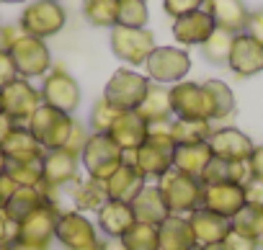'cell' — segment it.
Returning <instances> with one entry per match:
<instances>
[{"mask_svg": "<svg viewBox=\"0 0 263 250\" xmlns=\"http://www.w3.org/2000/svg\"><path fill=\"white\" fill-rule=\"evenodd\" d=\"M54 3H60V0H54Z\"/></svg>", "mask_w": 263, "mask_h": 250, "instance_id": "60", "label": "cell"}, {"mask_svg": "<svg viewBox=\"0 0 263 250\" xmlns=\"http://www.w3.org/2000/svg\"><path fill=\"white\" fill-rule=\"evenodd\" d=\"M165 199V206L171 214L178 217H189L191 211H196L201 206V194H204V183L199 178H191L176 168L165 170L158 183H155Z\"/></svg>", "mask_w": 263, "mask_h": 250, "instance_id": "1", "label": "cell"}, {"mask_svg": "<svg viewBox=\"0 0 263 250\" xmlns=\"http://www.w3.org/2000/svg\"><path fill=\"white\" fill-rule=\"evenodd\" d=\"M186 219H189V224H191V232H194V240H196L199 247L222 242V240L227 237V232L232 229L230 219H224V217H219V214H212V211H206V209H201V206H199L196 211H191Z\"/></svg>", "mask_w": 263, "mask_h": 250, "instance_id": "22", "label": "cell"}, {"mask_svg": "<svg viewBox=\"0 0 263 250\" xmlns=\"http://www.w3.org/2000/svg\"><path fill=\"white\" fill-rule=\"evenodd\" d=\"M212 158L217 160H227V163H248L250 152H253V140L235 129V127H222V129H212L209 140H206Z\"/></svg>", "mask_w": 263, "mask_h": 250, "instance_id": "16", "label": "cell"}, {"mask_svg": "<svg viewBox=\"0 0 263 250\" xmlns=\"http://www.w3.org/2000/svg\"><path fill=\"white\" fill-rule=\"evenodd\" d=\"M250 181V168L248 163H227V160H217L212 158V163L206 165L201 183L212 186V183H240L245 186Z\"/></svg>", "mask_w": 263, "mask_h": 250, "instance_id": "32", "label": "cell"}, {"mask_svg": "<svg viewBox=\"0 0 263 250\" xmlns=\"http://www.w3.org/2000/svg\"><path fill=\"white\" fill-rule=\"evenodd\" d=\"M242 188H245V204L263 209V178H250Z\"/></svg>", "mask_w": 263, "mask_h": 250, "instance_id": "47", "label": "cell"}, {"mask_svg": "<svg viewBox=\"0 0 263 250\" xmlns=\"http://www.w3.org/2000/svg\"><path fill=\"white\" fill-rule=\"evenodd\" d=\"M158 237H160V250H196L199 247L189 219L178 214H168L158 224Z\"/></svg>", "mask_w": 263, "mask_h": 250, "instance_id": "27", "label": "cell"}, {"mask_svg": "<svg viewBox=\"0 0 263 250\" xmlns=\"http://www.w3.org/2000/svg\"><path fill=\"white\" fill-rule=\"evenodd\" d=\"M65 24H67V13L62 3H54V0H34V3L24 8L21 21H18L24 34L36 36V39H49L60 34Z\"/></svg>", "mask_w": 263, "mask_h": 250, "instance_id": "3", "label": "cell"}, {"mask_svg": "<svg viewBox=\"0 0 263 250\" xmlns=\"http://www.w3.org/2000/svg\"><path fill=\"white\" fill-rule=\"evenodd\" d=\"M108 44H111V52L121 62L135 65V67L145 65L147 57L153 54V49L158 47L155 34L150 29H129V26H114Z\"/></svg>", "mask_w": 263, "mask_h": 250, "instance_id": "5", "label": "cell"}, {"mask_svg": "<svg viewBox=\"0 0 263 250\" xmlns=\"http://www.w3.org/2000/svg\"><path fill=\"white\" fill-rule=\"evenodd\" d=\"M6 165H8V160H6V155H3V150H0V173L6 170Z\"/></svg>", "mask_w": 263, "mask_h": 250, "instance_id": "55", "label": "cell"}, {"mask_svg": "<svg viewBox=\"0 0 263 250\" xmlns=\"http://www.w3.org/2000/svg\"><path fill=\"white\" fill-rule=\"evenodd\" d=\"M78 168H80V158L67 152V150H49L42 160V181L44 188H49V194L57 201V191L75 183L78 181Z\"/></svg>", "mask_w": 263, "mask_h": 250, "instance_id": "14", "label": "cell"}, {"mask_svg": "<svg viewBox=\"0 0 263 250\" xmlns=\"http://www.w3.org/2000/svg\"><path fill=\"white\" fill-rule=\"evenodd\" d=\"M258 247H263V235H260V240H258Z\"/></svg>", "mask_w": 263, "mask_h": 250, "instance_id": "57", "label": "cell"}, {"mask_svg": "<svg viewBox=\"0 0 263 250\" xmlns=\"http://www.w3.org/2000/svg\"><path fill=\"white\" fill-rule=\"evenodd\" d=\"M132 209H135L137 222H147V224H160L171 214L165 206V199L155 183H145V188L132 199Z\"/></svg>", "mask_w": 263, "mask_h": 250, "instance_id": "28", "label": "cell"}, {"mask_svg": "<svg viewBox=\"0 0 263 250\" xmlns=\"http://www.w3.org/2000/svg\"><path fill=\"white\" fill-rule=\"evenodd\" d=\"M54 240L65 250H101V240H98L96 224L85 214H80L75 209L72 211H60Z\"/></svg>", "mask_w": 263, "mask_h": 250, "instance_id": "7", "label": "cell"}, {"mask_svg": "<svg viewBox=\"0 0 263 250\" xmlns=\"http://www.w3.org/2000/svg\"><path fill=\"white\" fill-rule=\"evenodd\" d=\"M214 18L201 8V11H194L189 16H181L173 21V39L181 44V47H201L212 31H214Z\"/></svg>", "mask_w": 263, "mask_h": 250, "instance_id": "21", "label": "cell"}, {"mask_svg": "<svg viewBox=\"0 0 263 250\" xmlns=\"http://www.w3.org/2000/svg\"><path fill=\"white\" fill-rule=\"evenodd\" d=\"M150 88V78L135 72V70H116L111 75V80L106 83V90H103V98L116 106L119 111H137L145 93Z\"/></svg>", "mask_w": 263, "mask_h": 250, "instance_id": "6", "label": "cell"}, {"mask_svg": "<svg viewBox=\"0 0 263 250\" xmlns=\"http://www.w3.org/2000/svg\"><path fill=\"white\" fill-rule=\"evenodd\" d=\"M83 16L90 26L114 29L116 26V0H85Z\"/></svg>", "mask_w": 263, "mask_h": 250, "instance_id": "37", "label": "cell"}, {"mask_svg": "<svg viewBox=\"0 0 263 250\" xmlns=\"http://www.w3.org/2000/svg\"><path fill=\"white\" fill-rule=\"evenodd\" d=\"M88 137H90V132L83 127L80 121H75V127H72V132H70V137H67V145L62 147V150H67V152H72V155H83V150H85V142H88Z\"/></svg>", "mask_w": 263, "mask_h": 250, "instance_id": "43", "label": "cell"}, {"mask_svg": "<svg viewBox=\"0 0 263 250\" xmlns=\"http://www.w3.org/2000/svg\"><path fill=\"white\" fill-rule=\"evenodd\" d=\"M245 34H248V36H253L258 44H263V8L250 11L248 24H245Z\"/></svg>", "mask_w": 263, "mask_h": 250, "instance_id": "48", "label": "cell"}, {"mask_svg": "<svg viewBox=\"0 0 263 250\" xmlns=\"http://www.w3.org/2000/svg\"><path fill=\"white\" fill-rule=\"evenodd\" d=\"M96 214H98V222H96L98 229L106 237H116V240H121L129 232V227L137 222L132 204H124V201H106Z\"/></svg>", "mask_w": 263, "mask_h": 250, "instance_id": "24", "label": "cell"}, {"mask_svg": "<svg viewBox=\"0 0 263 250\" xmlns=\"http://www.w3.org/2000/svg\"><path fill=\"white\" fill-rule=\"evenodd\" d=\"M173 150L176 147H168V145H158L153 140H145L137 150L121 152V163L132 165L145 181H150V178L158 181L165 170L173 168Z\"/></svg>", "mask_w": 263, "mask_h": 250, "instance_id": "12", "label": "cell"}, {"mask_svg": "<svg viewBox=\"0 0 263 250\" xmlns=\"http://www.w3.org/2000/svg\"><path fill=\"white\" fill-rule=\"evenodd\" d=\"M16 127V124H13V119H8L6 113H0V142H3L8 134H11V129Z\"/></svg>", "mask_w": 263, "mask_h": 250, "instance_id": "51", "label": "cell"}, {"mask_svg": "<svg viewBox=\"0 0 263 250\" xmlns=\"http://www.w3.org/2000/svg\"><path fill=\"white\" fill-rule=\"evenodd\" d=\"M0 250H8V247H3V245H0Z\"/></svg>", "mask_w": 263, "mask_h": 250, "instance_id": "59", "label": "cell"}, {"mask_svg": "<svg viewBox=\"0 0 263 250\" xmlns=\"http://www.w3.org/2000/svg\"><path fill=\"white\" fill-rule=\"evenodd\" d=\"M204 11L214 18L217 29H224L230 34H242L250 16L242 0H204Z\"/></svg>", "mask_w": 263, "mask_h": 250, "instance_id": "23", "label": "cell"}, {"mask_svg": "<svg viewBox=\"0 0 263 250\" xmlns=\"http://www.w3.org/2000/svg\"><path fill=\"white\" fill-rule=\"evenodd\" d=\"M209 163H212V150L206 142L204 145H178L173 150V168L191 176V178L201 181Z\"/></svg>", "mask_w": 263, "mask_h": 250, "instance_id": "30", "label": "cell"}, {"mask_svg": "<svg viewBox=\"0 0 263 250\" xmlns=\"http://www.w3.org/2000/svg\"><path fill=\"white\" fill-rule=\"evenodd\" d=\"M248 168H250V178H263V145L253 147L248 158Z\"/></svg>", "mask_w": 263, "mask_h": 250, "instance_id": "50", "label": "cell"}, {"mask_svg": "<svg viewBox=\"0 0 263 250\" xmlns=\"http://www.w3.org/2000/svg\"><path fill=\"white\" fill-rule=\"evenodd\" d=\"M121 111L116 106H111L106 98H98L90 108V116H88V127H90V134H108L111 124L116 121Z\"/></svg>", "mask_w": 263, "mask_h": 250, "instance_id": "40", "label": "cell"}, {"mask_svg": "<svg viewBox=\"0 0 263 250\" xmlns=\"http://www.w3.org/2000/svg\"><path fill=\"white\" fill-rule=\"evenodd\" d=\"M42 101L52 108H60L65 113H72L78 106H80V85L78 80L65 70V67H52L47 75H44V83H42Z\"/></svg>", "mask_w": 263, "mask_h": 250, "instance_id": "13", "label": "cell"}, {"mask_svg": "<svg viewBox=\"0 0 263 250\" xmlns=\"http://www.w3.org/2000/svg\"><path fill=\"white\" fill-rule=\"evenodd\" d=\"M147 67V78L153 83H160V85H176L181 83L189 70H191V57L186 49L181 47H155L153 54L147 57L145 62Z\"/></svg>", "mask_w": 263, "mask_h": 250, "instance_id": "8", "label": "cell"}, {"mask_svg": "<svg viewBox=\"0 0 263 250\" xmlns=\"http://www.w3.org/2000/svg\"><path fill=\"white\" fill-rule=\"evenodd\" d=\"M245 206V188L240 183H212L204 186L201 194V209L219 214L224 219H232Z\"/></svg>", "mask_w": 263, "mask_h": 250, "instance_id": "17", "label": "cell"}, {"mask_svg": "<svg viewBox=\"0 0 263 250\" xmlns=\"http://www.w3.org/2000/svg\"><path fill=\"white\" fill-rule=\"evenodd\" d=\"M137 113L147 121V124H155V121H171L173 119V108H171V88L160 85V83H153L150 80V88L137 108Z\"/></svg>", "mask_w": 263, "mask_h": 250, "instance_id": "29", "label": "cell"}, {"mask_svg": "<svg viewBox=\"0 0 263 250\" xmlns=\"http://www.w3.org/2000/svg\"><path fill=\"white\" fill-rule=\"evenodd\" d=\"M57 219H60V209L54 204H44V206L34 209L29 217H24L18 222V240L29 242V245H39L47 250L54 240Z\"/></svg>", "mask_w": 263, "mask_h": 250, "instance_id": "15", "label": "cell"}, {"mask_svg": "<svg viewBox=\"0 0 263 250\" xmlns=\"http://www.w3.org/2000/svg\"><path fill=\"white\" fill-rule=\"evenodd\" d=\"M227 67L237 75V78H253L258 72H263V44H258L253 36L235 34L232 49H230V60Z\"/></svg>", "mask_w": 263, "mask_h": 250, "instance_id": "18", "label": "cell"}, {"mask_svg": "<svg viewBox=\"0 0 263 250\" xmlns=\"http://www.w3.org/2000/svg\"><path fill=\"white\" fill-rule=\"evenodd\" d=\"M145 178L132 168V165H126V163H121L106 181H103V186H106V194H108V201H124V204H132V199H135L142 188H145Z\"/></svg>", "mask_w": 263, "mask_h": 250, "instance_id": "25", "label": "cell"}, {"mask_svg": "<svg viewBox=\"0 0 263 250\" xmlns=\"http://www.w3.org/2000/svg\"><path fill=\"white\" fill-rule=\"evenodd\" d=\"M6 173L16 181V186H42V163H8Z\"/></svg>", "mask_w": 263, "mask_h": 250, "instance_id": "41", "label": "cell"}, {"mask_svg": "<svg viewBox=\"0 0 263 250\" xmlns=\"http://www.w3.org/2000/svg\"><path fill=\"white\" fill-rule=\"evenodd\" d=\"M0 150H3L8 163H42L47 150L36 142V137L26 129V127H16L11 129V134L0 142Z\"/></svg>", "mask_w": 263, "mask_h": 250, "instance_id": "19", "label": "cell"}, {"mask_svg": "<svg viewBox=\"0 0 263 250\" xmlns=\"http://www.w3.org/2000/svg\"><path fill=\"white\" fill-rule=\"evenodd\" d=\"M196 250H227L222 242H217V245H204V247H196Z\"/></svg>", "mask_w": 263, "mask_h": 250, "instance_id": "54", "label": "cell"}, {"mask_svg": "<svg viewBox=\"0 0 263 250\" xmlns=\"http://www.w3.org/2000/svg\"><path fill=\"white\" fill-rule=\"evenodd\" d=\"M108 137L119 145L121 152L137 150L145 140H147V121L137 113V111H121L116 116V121L111 124Z\"/></svg>", "mask_w": 263, "mask_h": 250, "instance_id": "20", "label": "cell"}, {"mask_svg": "<svg viewBox=\"0 0 263 250\" xmlns=\"http://www.w3.org/2000/svg\"><path fill=\"white\" fill-rule=\"evenodd\" d=\"M101 250H126V247H124L121 240H116V237H106V240H101Z\"/></svg>", "mask_w": 263, "mask_h": 250, "instance_id": "52", "label": "cell"}, {"mask_svg": "<svg viewBox=\"0 0 263 250\" xmlns=\"http://www.w3.org/2000/svg\"><path fill=\"white\" fill-rule=\"evenodd\" d=\"M80 163L88 170V178L106 181L121 165V150L108 134H90L80 155Z\"/></svg>", "mask_w": 263, "mask_h": 250, "instance_id": "9", "label": "cell"}, {"mask_svg": "<svg viewBox=\"0 0 263 250\" xmlns=\"http://www.w3.org/2000/svg\"><path fill=\"white\" fill-rule=\"evenodd\" d=\"M0 103H3V113L8 119H13V124L26 127V121L31 119V113L44 101H42V93L26 78H16L6 88H0Z\"/></svg>", "mask_w": 263, "mask_h": 250, "instance_id": "11", "label": "cell"}, {"mask_svg": "<svg viewBox=\"0 0 263 250\" xmlns=\"http://www.w3.org/2000/svg\"><path fill=\"white\" fill-rule=\"evenodd\" d=\"M150 18L147 0H116V26L145 29Z\"/></svg>", "mask_w": 263, "mask_h": 250, "instance_id": "35", "label": "cell"}, {"mask_svg": "<svg viewBox=\"0 0 263 250\" xmlns=\"http://www.w3.org/2000/svg\"><path fill=\"white\" fill-rule=\"evenodd\" d=\"M44 204H54V206H57L54 196L49 194V188H44V183H42V186H18L16 194H13V196L8 199V204H6V214H8L13 222H21L24 217H29L34 209H39V206H44Z\"/></svg>", "mask_w": 263, "mask_h": 250, "instance_id": "26", "label": "cell"}, {"mask_svg": "<svg viewBox=\"0 0 263 250\" xmlns=\"http://www.w3.org/2000/svg\"><path fill=\"white\" fill-rule=\"evenodd\" d=\"M171 108L176 119H204L214 121V106L212 95L204 88V83L181 80L171 85Z\"/></svg>", "mask_w": 263, "mask_h": 250, "instance_id": "4", "label": "cell"}, {"mask_svg": "<svg viewBox=\"0 0 263 250\" xmlns=\"http://www.w3.org/2000/svg\"><path fill=\"white\" fill-rule=\"evenodd\" d=\"M126 250H160V237H158V224L147 222H135L129 232L121 237Z\"/></svg>", "mask_w": 263, "mask_h": 250, "instance_id": "34", "label": "cell"}, {"mask_svg": "<svg viewBox=\"0 0 263 250\" xmlns=\"http://www.w3.org/2000/svg\"><path fill=\"white\" fill-rule=\"evenodd\" d=\"M232 42H235V34L224 31V29H214L212 36L201 44V54L206 62L212 65H227L230 60V49H232Z\"/></svg>", "mask_w": 263, "mask_h": 250, "instance_id": "36", "label": "cell"}, {"mask_svg": "<svg viewBox=\"0 0 263 250\" xmlns=\"http://www.w3.org/2000/svg\"><path fill=\"white\" fill-rule=\"evenodd\" d=\"M204 88L212 95V106H214V121H222L227 116L235 113V93L227 83L222 80H206Z\"/></svg>", "mask_w": 263, "mask_h": 250, "instance_id": "38", "label": "cell"}, {"mask_svg": "<svg viewBox=\"0 0 263 250\" xmlns=\"http://www.w3.org/2000/svg\"><path fill=\"white\" fill-rule=\"evenodd\" d=\"M230 224H232V229H237V232H242V235H248L253 240H260V235H263V209L245 204L230 219Z\"/></svg>", "mask_w": 263, "mask_h": 250, "instance_id": "39", "label": "cell"}, {"mask_svg": "<svg viewBox=\"0 0 263 250\" xmlns=\"http://www.w3.org/2000/svg\"><path fill=\"white\" fill-rule=\"evenodd\" d=\"M24 36V29L18 24H6V26H0V49H11L18 39Z\"/></svg>", "mask_w": 263, "mask_h": 250, "instance_id": "49", "label": "cell"}, {"mask_svg": "<svg viewBox=\"0 0 263 250\" xmlns=\"http://www.w3.org/2000/svg\"><path fill=\"white\" fill-rule=\"evenodd\" d=\"M16 240H18V222H13L6 214V209H0V245L8 247Z\"/></svg>", "mask_w": 263, "mask_h": 250, "instance_id": "45", "label": "cell"}, {"mask_svg": "<svg viewBox=\"0 0 263 250\" xmlns=\"http://www.w3.org/2000/svg\"><path fill=\"white\" fill-rule=\"evenodd\" d=\"M72 186V206L75 211L85 214V211H98L106 201H108V194H106V186L103 181H96V178H85V181H75L70 183Z\"/></svg>", "mask_w": 263, "mask_h": 250, "instance_id": "31", "label": "cell"}, {"mask_svg": "<svg viewBox=\"0 0 263 250\" xmlns=\"http://www.w3.org/2000/svg\"><path fill=\"white\" fill-rule=\"evenodd\" d=\"M222 245L227 250H258V240H253V237H248L237 229H230L227 237L222 240Z\"/></svg>", "mask_w": 263, "mask_h": 250, "instance_id": "44", "label": "cell"}, {"mask_svg": "<svg viewBox=\"0 0 263 250\" xmlns=\"http://www.w3.org/2000/svg\"><path fill=\"white\" fill-rule=\"evenodd\" d=\"M204 8V0H163V11L176 21L181 16H189L194 11H201Z\"/></svg>", "mask_w": 263, "mask_h": 250, "instance_id": "42", "label": "cell"}, {"mask_svg": "<svg viewBox=\"0 0 263 250\" xmlns=\"http://www.w3.org/2000/svg\"><path fill=\"white\" fill-rule=\"evenodd\" d=\"M0 113H3V103H0Z\"/></svg>", "mask_w": 263, "mask_h": 250, "instance_id": "58", "label": "cell"}, {"mask_svg": "<svg viewBox=\"0 0 263 250\" xmlns=\"http://www.w3.org/2000/svg\"><path fill=\"white\" fill-rule=\"evenodd\" d=\"M0 3H11V6H16V3H26V0H0Z\"/></svg>", "mask_w": 263, "mask_h": 250, "instance_id": "56", "label": "cell"}, {"mask_svg": "<svg viewBox=\"0 0 263 250\" xmlns=\"http://www.w3.org/2000/svg\"><path fill=\"white\" fill-rule=\"evenodd\" d=\"M16 78H18V70H16V65H13L11 52L0 49V88H6V85L13 83Z\"/></svg>", "mask_w": 263, "mask_h": 250, "instance_id": "46", "label": "cell"}, {"mask_svg": "<svg viewBox=\"0 0 263 250\" xmlns=\"http://www.w3.org/2000/svg\"><path fill=\"white\" fill-rule=\"evenodd\" d=\"M171 134L176 147L178 145H204L212 134V121L204 119H173Z\"/></svg>", "mask_w": 263, "mask_h": 250, "instance_id": "33", "label": "cell"}, {"mask_svg": "<svg viewBox=\"0 0 263 250\" xmlns=\"http://www.w3.org/2000/svg\"><path fill=\"white\" fill-rule=\"evenodd\" d=\"M8 250H44V247H39V245H29V242L16 240V242H11V245H8Z\"/></svg>", "mask_w": 263, "mask_h": 250, "instance_id": "53", "label": "cell"}, {"mask_svg": "<svg viewBox=\"0 0 263 250\" xmlns=\"http://www.w3.org/2000/svg\"><path fill=\"white\" fill-rule=\"evenodd\" d=\"M75 127L72 113H65L60 108H52L47 103H42L31 119L26 121V129L36 137V142L49 152V150H62L67 145V137Z\"/></svg>", "mask_w": 263, "mask_h": 250, "instance_id": "2", "label": "cell"}, {"mask_svg": "<svg viewBox=\"0 0 263 250\" xmlns=\"http://www.w3.org/2000/svg\"><path fill=\"white\" fill-rule=\"evenodd\" d=\"M8 52L13 57L16 70H18V78L31 80V78H42L52 70V52H49L44 39L24 34Z\"/></svg>", "mask_w": 263, "mask_h": 250, "instance_id": "10", "label": "cell"}]
</instances>
